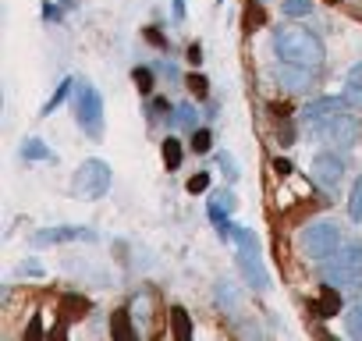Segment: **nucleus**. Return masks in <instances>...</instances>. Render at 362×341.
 <instances>
[{"instance_id":"nucleus-1","label":"nucleus","mask_w":362,"mask_h":341,"mask_svg":"<svg viewBox=\"0 0 362 341\" xmlns=\"http://www.w3.org/2000/svg\"><path fill=\"white\" fill-rule=\"evenodd\" d=\"M274 54H277V61L298 64V68H309V71H316L323 64V43L305 29H277L274 33Z\"/></svg>"},{"instance_id":"nucleus-2","label":"nucleus","mask_w":362,"mask_h":341,"mask_svg":"<svg viewBox=\"0 0 362 341\" xmlns=\"http://www.w3.org/2000/svg\"><path fill=\"white\" fill-rule=\"evenodd\" d=\"M323 281L334 288H355L362 284V242H351L334 253V260L323 267Z\"/></svg>"},{"instance_id":"nucleus-3","label":"nucleus","mask_w":362,"mask_h":341,"mask_svg":"<svg viewBox=\"0 0 362 341\" xmlns=\"http://www.w3.org/2000/svg\"><path fill=\"white\" fill-rule=\"evenodd\" d=\"M298 245L309 260H330L337 249H341V228L330 224V221H316V224H305L302 235H298Z\"/></svg>"},{"instance_id":"nucleus-4","label":"nucleus","mask_w":362,"mask_h":341,"mask_svg":"<svg viewBox=\"0 0 362 341\" xmlns=\"http://www.w3.org/2000/svg\"><path fill=\"white\" fill-rule=\"evenodd\" d=\"M327 146H337V149H351V146H358V139H362V121L355 117V114H348V110H341V114H334V117H327L323 125H316L313 128Z\"/></svg>"},{"instance_id":"nucleus-5","label":"nucleus","mask_w":362,"mask_h":341,"mask_svg":"<svg viewBox=\"0 0 362 341\" xmlns=\"http://www.w3.org/2000/svg\"><path fill=\"white\" fill-rule=\"evenodd\" d=\"M231 238L238 242V263H242L245 281H249L256 291H267V288H270V277H267L263 260H259V253H256V238H252L245 228H235V224H231Z\"/></svg>"},{"instance_id":"nucleus-6","label":"nucleus","mask_w":362,"mask_h":341,"mask_svg":"<svg viewBox=\"0 0 362 341\" xmlns=\"http://www.w3.org/2000/svg\"><path fill=\"white\" fill-rule=\"evenodd\" d=\"M75 192L86 200H103L110 192V163L103 160H82L75 175Z\"/></svg>"},{"instance_id":"nucleus-7","label":"nucleus","mask_w":362,"mask_h":341,"mask_svg":"<svg viewBox=\"0 0 362 341\" xmlns=\"http://www.w3.org/2000/svg\"><path fill=\"white\" fill-rule=\"evenodd\" d=\"M78 125H82L86 135H100L103 132V100H100V93L89 82L78 86Z\"/></svg>"},{"instance_id":"nucleus-8","label":"nucleus","mask_w":362,"mask_h":341,"mask_svg":"<svg viewBox=\"0 0 362 341\" xmlns=\"http://www.w3.org/2000/svg\"><path fill=\"white\" fill-rule=\"evenodd\" d=\"M313 178H316V185H323L327 192H334V189L344 182V163H341L334 153H320V156L313 160Z\"/></svg>"},{"instance_id":"nucleus-9","label":"nucleus","mask_w":362,"mask_h":341,"mask_svg":"<svg viewBox=\"0 0 362 341\" xmlns=\"http://www.w3.org/2000/svg\"><path fill=\"white\" fill-rule=\"evenodd\" d=\"M93 242L96 235L89 228H78V224H64V228H47V231H36L33 235V245H57V242Z\"/></svg>"},{"instance_id":"nucleus-10","label":"nucleus","mask_w":362,"mask_h":341,"mask_svg":"<svg viewBox=\"0 0 362 341\" xmlns=\"http://www.w3.org/2000/svg\"><path fill=\"white\" fill-rule=\"evenodd\" d=\"M341 110H344V96H341V100L323 96V100H313V103L302 110V121H305L309 128H316V125H323L327 117H334V114H341Z\"/></svg>"},{"instance_id":"nucleus-11","label":"nucleus","mask_w":362,"mask_h":341,"mask_svg":"<svg viewBox=\"0 0 362 341\" xmlns=\"http://www.w3.org/2000/svg\"><path fill=\"white\" fill-rule=\"evenodd\" d=\"M277 79H281V86L288 89V93H305L309 86H313V75H309V68H298V64H277Z\"/></svg>"},{"instance_id":"nucleus-12","label":"nucleus","mask_w":362,"mask_h":341,"mask_svg":"<svg viewBox=\"0 0 362 341\" xmlns=\"http://www.w3.org/2000/svg\"><path fill=\"white\" fill-rule=\"evenodd\" d=\"M344 103L362 110V64H355V68L348 71V82H344Z\"/></svg>"},{"instance_id":"nucleus-13","label":"nucleus","mask_w":362,"mask_h":341,"mask_svg":"<svg viewBox=\"0 0 362 341\" xmlns=\"http://www.w3.org/2000/svg\"><path fill=\"white\" fill-rule=\"evenodd\" d=\"M82 313H89V299H82V295H75V291L61 299V316H64V320H78Z\"/></svg>"},{"instance_id":"nucleus-14","label":"nucleus","mask_w":362,"mask_h":341,"mask_svg":"<svg viewBox=\"0 0 362 341\" xmlns=\"http://www.w3.org/2000/svg\"><path fill=\"white\" fill-rule=\"evenodd\" d=\"M337 306H341V299H337V288L330 284V288H323L320 302H313V313H320V316H337Z\"/></svg>"},{"instance_id":"nucleus-15","label":"nucleus","mask_w":362,"mask_h":341,"mask_svg":"<svg viewBox=\"0 0 362 341\" xmlns=\"http://www.w3.org/2000/svg\"><path fill=\"white\" fill-rule=\"evenodd\" d=\"M170 320H174V337H177V341H189V337H192V323H189V313L181 309V306H174V309H170Z\"/></svg>"},{"instance_id":"nucleus-16","label":"nucleus","mask_w":362,"mask_h":341,"mask_svg":"<svg viewBox=\"0 0 362 341\" xmlns=\"http://www.w3.org/2000/svg\"><path fill=\"white\" fill-rule=\"evenodd\" d=\"M132 320L139 323V330H149V323H153V316H149V295H139L135 302H132Z\"/></svg>"},{"instance_id":"nucleus-17","label":"nucleus","mask_w":362,"mask_h":341,"mask_svg":"<svg viewBox=\"0 0 362 341\" xmlns=\"http://www.w3.org/2000/svg\"><path fill=\"white\" fill-rule=\"evenodd\" d=\"M128 320H132V313H124V309L114 313V327H110V330H114L117 341H132V337H135V330L128 327Z\"/></svg>"},{"instance_id":"nucleus-18","label":"nucleus","mask_w":362,"mask_h":341,"mask_svg":"<svg viewBox=\"0 0 362 341\" xmlns=\"http://www.w3.org/2000/svg\"><path fill=\"white\" fill-rule=\"evenodd\" d=\"M22 156H25V160H50L54 153H50V149H47L40 139H25V146H22Z\"/></svg>"},{"instance_id":"nucleus-19","label":"nucleus","mask_w":362,"mask_h":341,"mask_svg":"<svg viewBox=\"0 0 362 341\" xmlns=\"http://www.w3.org/2000/svg\"><path fill=\"white\" fill-rule=\"evenodd\" d=\"M348 214L355 224H362V178L351 185V196H348Z\"/></svg>"},{"instance_id":"nucleus-20","label":"nucleus","mask_w":362,"mask_h":341,"mask_svg":"<svg viewBox=\"0 0 362 341\" xmlns=\"http://www.w3.org/2000/svg\"><path fill=\"white\" fill-rule=\"evenodd\" d=\"M163 163L174 170V167H181V142L177 139H163Z\"/></svg>"},{"instance_id":"nucleus-21","label":"nucleus","mask_w":362,"mask_h":341,"mask_svg":"<svg viewBox=\"0 0 362 341\" xmlns=\"http://www.w3.org/2000/svg\"><path fill=\"white\" fill-rule=\"evenodd\" d=\"M281 11H284L288 18H302V15H309V11H313V0H284Z\"/></svg>"},{"instance_id":"nucleus-22","label":"nucleus","mask_w":362,"mask_h":341,"mask_svg":"<svg viewBox=\"0 0 362 341\" xmlns=\"http://www.w3.org/2000/svg\"><path fill=\"white\" fill-rule=\"evenodd\" d=\"M174 121H177L181 128H192V132H196V107H192V103L174 107Z\"/></svg>"},{"instance_id":"nucleus-23","label":"nucleus","mask_w":362,"mask_h":341,"mask_svg":"<svg viewBox=\"0 0 362 341\" xmlns=\"http://www.w3.org/2000/svg\"><path fill=\"white\" fill-rule=\"evenodd\" d=\"M344 327H348V334H351V337H362V302L348 309V316H344Z\"/></svg>"},{"instance_id":"nucleus-24","label":"nucleus","mask_w":362,"mask_h":341,"mask_svg":"<svg viewBox=\"0 0 362 341\" xmlns=\"http://www.w3.org/2000/svg\"><path fill=\"white\" fill-rule=\"evenodd\" d=\"M217 167L224 170V178H228V182H238V163H235L231 153H221V156H217Z\"/></svg>"},{"instance_id":"nucleus-25","label":"nucleus","mask_w":362,"mask_h":341,"mask_svg":"<svg viewBox=\"0 0 362 341\" xmlns=\"http://www.w3.org/2000/svg\"><path fill=\"white\" fill-rule=\"evenodd\" d=\"M68 89H71V79H64V82H61V86H57V93H54V96H50V103H47V107H43V114H54V110H57V107H61V103H64V96H68Z\"/></svg>"},{"instance_id":"nucleus-26","label":"nucleus","mask_w":362,"mask_h":341,"mask_svg":"<svg viewBox=\"0 0 362 341\" xmlns=\"http://www.w3.org/2000/svg\"><path fill=\"white\" fill-rule=\"evenodd\" d=\"M135 86H139V93H153V71L149 68H135Z\"/></svg>"},{"instance_id":"nucleus-27","label":"nucleus","mask_w":362,"mask_h":341,"mask_svg":"<svg viewBox=\"0 0 362 341\" xmlns=\"http://www.w3.org/2000/svg\"><path fill=\"white\" fill-rule=\"evenodd\" d=\"M210 142H214V135H210L206 128L192 132V149H196V153H210Z\"/></svg>"},{"instance_id":"nucleus-28","label":"nucleus","mask_w":362,"mask_h":341,"mask_svg":"<svg viewBox=\"0 0 362 341\" xmlns=\"http://www.w3.org/2000/svg\"><path fill=\"white\" fill-rule=\"evenodd\" d=\"M210 189V175H206V170H199V175H192L189 178V192L196 196V192H206Z\"/></svg>"},{"instance_id":"nucleus-29","label":"nucleus","mask_w":362,"mask_h":341,"mask_svg":"<svg viewBox=\"0 0 362 341\" xmlns=\"http://www.w3.org/2000/svg\"><path fill=\"white\" fill-rule=\"evenodd\" d=\"M189 89H192V93H196V96L203 100V96L210 93V82H206L203 75H189Z\"/></svg>"},{"instance_id":"nucleus-30","label":"nucleus","mask_w":362,"mask_h":341,"mask_svg":"<svg viewBox=\"0 0 362 341\" xmlns=\"http://www.w3.org/2000/svg\"><path fill=\"white\" fill-rule=\"evenodd\" d=\"M217 295H221V302L235 306V291H231V281H221V284H217Z\"/></svg>"},{"instance_id":"nucleus-31","label":"nucleus","mask_w":362,"mask_h":341,"mask_svg":"<svg viewBox=\"0 0 362 341\" xmlns=\"http://www.w3.org/2000/svg\"><path fill=\"white\" fill-rule=\"evenodd\" d=\"M214 200H217V203H221V207H224V210H228V214H231V210H235V207H238V203H235V196H231V192H217V196H214Z\"/></svg>"},{"instance_id":"nucleus-32","label":"nucleus","mask_w":362,"mask_h":341,"mask_svg":"<svg viewBox=\"0 0 362 341\" xmlns=\"http://www.w3.org/2000/svg\"><path fill=\"white\" fill-rule=\"evenodd\" d=\"M245 25H263V11L259 8H249L245 11Z\"/></svg>"},{"instance_id":"nucleus-33","label":"nucleus","mask_w":362,"mask_h":341,"mask_svg":"<svg viewBox=\"0 0 362 341\" xmlns=\"http://www.w3.org/2000/svg\"><path fill=\"white\" fill-rule=\"evenodd\" d=\"M274 170H277V175H281V178H284V175H291V163H288V160H281V156H277V160H274Z\"/></svg>"},{"instance_id":"nucleus-34","label":"nucleus","mask_w":362,"mask_h":341,"mask_svg":"<svg viewBox=\"0 0 362 341\" xmlns=\"http://www.w3.org/2000/svg\"><path fill=\"white\" fill-rule=\"evenodd\" d=\"M170 8H174V22H181V18H185V0H174Z\"/></svg>"},{"instance_id":"nucleus-35","label":"nucleus","mask_w":362,"mask_h":341,"mask_svg":"<svg viewBox=\"0 0 362 341\" xmlns=\"http://www.w3.org/2000/svg\"><path fill=\"white\" fill-rule=\"evenodd\" d=\"M199 57H203V50H199V43H196V47H189V61H192V64H199Z\"/></svg>"},{"instance_id":"nucleus-36","label":"nucleus","mask_w":362,"mask_h":341,"mask_svg":"<svg viewBox=\"0 0 362 341\" xmlns=\"http://www.w3.org/2000/svg\"><path fill=\"white\" fill-rule=\"evenodd\" d=\"M29 334H33V337H40V334H43V327H40V320H33V323H29Z\"/></svg>"},{"instance_id":"nucleus-37","label":"nucleus","mask_w":362,"mask_h":341,"mask_svg":"<svg viewBox=\"0 0 362 341\" xmlns=\"http://www.w3.org/2000/svg\"><path fill=\"white\" fill-rule=\"evenodd\" d=\"M61 4H64V8H75V0H61Z\"/></svg>"},{"instance_id":"nucleus-38","label":"nucleus","mask_w":362,"mask_h":341,"mask_svg":"<svg viewBox=\"0 0 362 341\" xmlns=\"http://www.w3.org/2000/svg\"><path fill=\"white\" fill-rule=\"evenodd\" d=\"M217 4H224V0H217Z\"/></svg>"}]
</instances>
